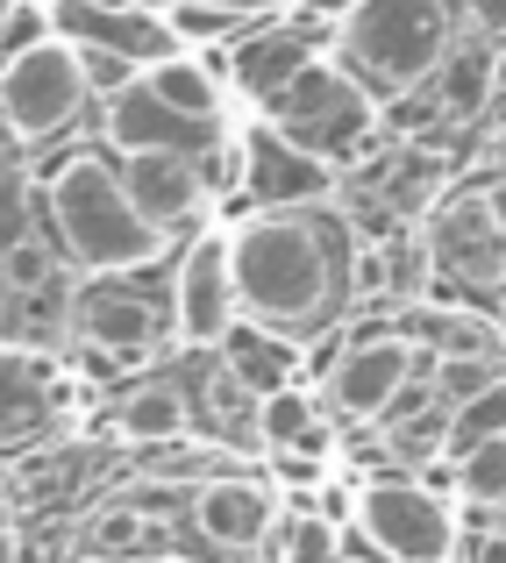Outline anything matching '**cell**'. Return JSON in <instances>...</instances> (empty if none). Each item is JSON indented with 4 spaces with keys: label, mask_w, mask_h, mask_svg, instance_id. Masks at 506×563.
I'll return each instance as SVG.
<instances>
[{
    "label": "cell",
    "mask_w": 506,
    "mask_h": 563,
    "mask_svg": "<svg viewBox=\"0 0 506 563\" xmlns=\"http://www.w3.org/2000/svg\"><path fill=\"white\" fill-rule=\"evenodd\" d=\"M229 272H235V307L257 329H300L336 300V257L329 229L300 214H257L229 229Z\"/></svg>",
    "instance_id": "cell-1"
},
{
    "label": "cell",
    "mask_w": 506,
    "mask_h": 563,
    "mask_svg": "<svg viewBox=\"0 0 506 563\" xmlns=\"http://www.w3.org/2000/svg\"><path fill=\"white\" fill-rule=\"evenodd\" d=\"M457 51V0H350L336 29V65L364 93H414Z\"/></svg>",
    "instance_id": "cell-2"
},
{
    "label": "cell",
    "mask_w": 506,
    "mask_h": 563,
    "mask_svg": "<svg viewBox=\"0 0 506 563\" xmlns=\"http://www.w3.org/2000/svg\"><path fill=\"white\" fill-rule=\"evenodd\" d=\"M51 229L86 272H136L165 250V235L129 207L122 192V165H108L100 151H79L51 172Z\"/></svg>",
    "instance_id": "cell-3"
},
{
    "label": "cell",
    "mask_w": 506,
    "mask_h": 563,
    "mask_svg": "<svg viewBox=\"0 0 506 563\" xmlns=\"http://www.w3.org/2000/svg\"><path fill=\"white\" fill-rule=\"evenodd\" d=\"M264 114H272V129H278L286 143H300V151H315V157L364 143L371 122H378L371 93L336 65V57H315V65H300V79H293Z\"/></svg>",
    "instance_id": "cell-4"
},
{
    "label": "cell",
    "mask_w": 506,
    "mask_h": 563,
    "mask_svg": "<svg viewBox=\"0 0 506 563\" xmlns=\"http://www.w3.org/2000/svg\"><path fill=\"white\" fill-rule=\"evenodd\" d=\"M356 528H364L371 550L393 556V563H457V542H464L457 507L428 499L414 478L364 485V493H356Z\"/></svg>",
    "instance_id": "cell-5"
},
{
    "label": "cell",
    "mask_w": 506,
    "mask_h": 563,
    "mask_svg": "<svg viewBox=\"0 0 506 563\" xmlns=\"http://www.w3.org/2000/svg\"><path fill=\"white\" fill-rule=\"evenodd\" d=\"M86 108V79H79V51L65 36H51L43 51L14 57L0 71V122L14 129L22 143H51L79 122Z\"/></svg>",
    "instance_id": "cell-6"
},
{
    "label": "cell",
    "mask_w": 506,
    "mask_h": 563,
    "mask_svg": "<svg viewBox=\"0 0 506 563\" xmlns=\"http://www.w3.org/2000/svg\"><path fill=\"white\" fill-rule=\"evenodd\" d=\"M235 321H243V307H235V272H229V229H207L193 235V250L178 257V278H172V343L207 350Z\"/></svg>",
    "instance_id": "cell-7"
},
{
    "label": "cell",
    "mask_w": 506,
    "mask_h": 563,
    "mask_svg": "<svg viewBox=\"0 0 506 563\" xmlns=\"http://www.w3.org/2000/svg\"><path fill=\"white\" fill-rule=\"evenodd\" d=\"M414 372H421V350H414L407 335H371V343L342 350V364H329L321 407H336L342 421H378L414 385Z\"/></svg>",
    "instance_id": "cell-8"
},
{
    "label": "cell",
    "mask_w": 506,
    "mask_h": 563,
    "mask_svg": "<svg viewBox=\"0 0 506 563\" xmlns=\"http://www.w3.org/2000/svg\"><path fill=\"white\" fill-rule=\"evenodd\" d=\"M243 151H250V179L243 186L264 200V214H293V207H315V200H329V192H336V165H329V157L286 143L272 122L250 129Z\"/></svg>",
    "instance_id": "cell-9"
},
{
    "label": "cell",
    "mask_w": 506,
    "mask_h": 563,
    "mask_svg": "<svg viewBox=\"0 0 506 563\" xmlns=\"http://www.w3.org/2000/svg\"><path fill=\"white\" fill-rule=\"evenodd\" d=\"M193 528H200L221 556H250V550L272 542L278 499H272V485H257V478H200L193 485Z\"/></svg>",
    "instance_id": "cell-10"
},
{
    "label": "cell",
    "mask_w": 506,
    "mask_h": 563,
    "mask_svg": "<svg viewBox=\"0 0 506 563\" xmlns=\"http://www.w3.org/2000/svg\"><path fill=\"white\" fill-rule=\"evenodd\" d=\"M436 257L471 286H499L506 278V221L493 207V192H464L436 214Z\"/></svg>",
    "instance_id": "cell-11"
},
{
    "label": "cell",
    "mask_w": 506,
    "mask_h": 563,
    "mask_svg": "<svg viewBox=\"0 0 506 563\" xmlns=\"http://www.w3.org/2000/svg\"><path fill=\"white\" fill-rule=\"evenodd\" d=\"M72 329L86 335L94 364H122V357H151V343L165 335V314L129 286H94L72 307Z\"/></svg>",
    "instance_id": "cell-12"
},
{
    "label": "cell",
    "mask_w": 506,
    "mask_h": 563,
    "mask_svg": "<svg viewBox=\"0 0 506 563\" xmlns=\"http://www.w3.org/2000/svg\"><path fill=\"white\" fill-rule=\"evenodd\" d=\"M122 192H129V207H136L157 235L200 207V186H193V157L186 151H136V157H122Z\"/></svg>",
    "instance_id": "cell-13"
},
{
    "label": "cell",
    "mask_w": 506,
    "mask_h": 563,
    "mask_svg": "<svg viewBox=\"0 0 506 563\" xmlns=\"http://www.w3.org/2000/svg\"><path fill=\"white\" fill-rule=\"evenodd\" d=\"M143 93H151L165 114H178V122H215L221 114V71L207 65V57H193V51H165L151 71H143Z\"/></svg>",
    "instance_id": "cell-14"
},
{
    "label": "cell",
    "mask_w": 506,
    "mask_h": 563,
    "mask_svg": "<svg viewBox=\"0 0 506 563\" xmlns=\"http://www.w3.org/2000/svg\"><path fill=\"white\" fill-rule=\"evenodd\" d=\"M221 364H229V372L243 378L257 399L293 393V372H300V357H293V350L278 343L272 329H257V321H235V329L221 335Z\"/></svg>",
    "instance_id": "cell-15"
},
{
    "label": "cell",
    "mask_w": 506,
    "mask_h": 563,
    "mask_svg": "<svg viewBox=\"0 0 506 563\" xmlns=\"http://www.w3.org/2000/svg\"><path fill=\"white\" fill-rule=\"evenodd\" d=\"M300 65H315V51H307L293 29H286V36H278V29H264V36H250L243 51H235V86H243L250 100H264V108H272V100L300 79Z\"/></svg>",
    "instance_id": "cell-16"
},
{
    "label": "cell",
    "mask_w": 506,
    "mask_h": 563,
    "mask_svg": "<svg viewBox=\"0 0 506 563\" xmlns=\"http://www.w3.org/2000/svg\"><path fill=\"white\" fill-rule=\"evenodd\" d=\"M51 364L36 350H0V442L29 435V428L51 413Z\"/></svg>",
    "instance_id": "cell-17"
},
{
    "label": "cell",
    "mask_w": 506,
    "mask_h": 563,
    "mask_svg": "<svg viewBox=\"0 0 506 563\" xmlns=\"http://www.w3.org/2000/svg\"><path fill=\"white\" fill-rule=\"evenodd\" d=\"M257 435H264V450L329 456V421H321V399H307V393H272V399H257Z\"/></svg>",
    "instance_id": "cell-18"
},
{
    "label": "cell",
    "mask_w": 506,
    "mask_h": 563,
    "mask_svg": "<svg viewBox=\"0 0 506 563\" xmlns=\"http://www.w3.org/2000/svg\"><path fill=\"white\" fill-rule=\"evenodd\" d=\"M151 542H157V521L143 507H129V499H114V507H100L86 521V556L94 563H143Z\"/></svg>",
    "instance_id": "cell-19"
},
{
    "label": "cell",
    "mask_w": 506,
    "mask_h": 563,
    "mask_svg": "<svg viewBox=\"0 0 506 563\" xmlns=\"http://www.w3.org/2000/svg\"><path fill=\"white\" fill-rule=\"evenodd\" d=\"M114 428H122L129 442H178L186 435V399H178L172 385H136V393L122 399V413H114Z\"/></svg>",
    "instance_id": "cell-20"
},
{
    "label": "cell",
    "mask_w": 506,
    "mask_h": 563,
    "mask_svg": "<svg viewBox=\"0 0 506 563\" xmlns=\"http://www.w3.org/2000/svg\"><path fill=\"white\" fill-rule=\"evenodd\" d=\"M0 286L14 292V300H36V292H51L57 286V243L51 235H8L0 243Z\"/></svg>",
    "instance_id": "cell-21"
},
{
    "label": "cell",
    "mask_w": 506,
    "mask_h": 563,
    "mask_svg": "<svg viewBox=\"0 0 506 563\" xmlns=\"http://www.w3.org/2000/svg\"><path fill=\"white\" fill-rule=\"evenodd\" d=\"M493 442H506V378L485 385L471 407L450 413V442H442V456H450V464H464L471 450H493Z\"/></svg>",
    "instance_id": "cell-22"
},
{
    "label": "cell",
    "mask_w": 506,
    "mask_h": 563,
    "mask_svg": "<svg viewBox=\"0 0 506 563\" xmlns=\"http://www.w3.org/2000/svg\"><path fill=\"white\" fill-rule=\"evenodd\" d=\"M172 122H178V114H165L151 93H143V86L108 108V136L122 143L129 157H136V151H172Z\"/></svg>",
    "instance_id": "cell-23"
},
{
    "label": "cell",
    "mask_w": 506,
    "mask_h": 563,
    "mask_svg": "<svg viewBox=\"0 0 506 563\" xmlns=\"http://www.w3.org/2000/svg\"><path fill=\"white\" fill-rule=\"evenodd\" d=\"M499 357H464V350H442V364L428 372V393H436V407L442 413H457V407H471V399L485 393V385H499Z\"/></svg>",
    "instance_id": "cell-24"
},
{
    "label": "cell",
    "mask_w": 506,
    "mask_h": 563,
    "mask_svg": "<svg viewBox=\"0 0 506 563\" xmlns=\"http://www.w3.org/2000/svg\"><path fill=\"white\" fill-rule=\"evenodd\" d=\"M485 100H493V51H450V65H442V108L479 114Z\"/></svg>",
    "instance_id": "cell-25"
},
{
    "label": "cell",
    "mask_w": 506,
    "mask_h": 563,
    "mask_svg": "<svg viewBox=\"0 0 506 563\" xmlns=\"http://www.w3.org/2000/svg\"><path fill=\"white\" fill-rule=\"evenodd\" d=\"M342 536L329 514H278V563H336Z\"/></svg>",
    "instance_id": "cell-26"
},
{
    "label": "cell",
    "mask_w": 506,
    "mask_h": 563,
    "mask_svg": "<svg viewBox=\"0 0 506 563\" xmlns=\"http://www.w3.org/2000/svg\"><path fill=\"white\" fill-rule=\"evenodd\" d=\"M250 179V151L243 136H215L200 157H193V186H200V200H229L235 186Z\"/></svg>",
    "instance_id": "cell-27"
},
{
    "label": "cell",
    "mask_w": 506,
    "mask_h": 563,
    "mask_svg": "<svg viewBox=\"0 0 506 563\" xmlns=\"http://www.w3.org/2000/svg\"><path fill=\"white\" fill-rule=\"evenodd\" d=\"M72 51H79V43H72ZM143 71H151V65H136V57H122V51H79V79H86V93L108 100V108L136 93Z\"/></svg>",
    "instance_id": "cell-28"
},
{
    "label": "cell",
    "mask_w": 506,
    "mask_h": 563,
    "mask_svg": "<svg viewBox=\"0 0 506 563\" xmlns=\"http://www.w3.org/2000/svg\"><path fill=\"white\" fill-rule=\"evenodd\" d=\"M193 399H200V413H207L215 428H235V421L257 428V393H250V385L235 378L229 364H215V372L200 378V393H193Z\"/></svg>",
    "instance_id": "cell-29"
},
{
    "label": "cell",
    "mask_w": 506,
    "mask_h": 563,
    "mask_svg": "<svg viewBox=\"0 0 506 563\" xmlns=\"http://www.w3.org/2000/svg\"><path fill=\"white\" fill-rule=\"evenodd\" d=\"M51 43V8H36V0H8L0 8V71L14 65V57L43 51Z\"/></svg>",
    "instance_id": "cell-30"
},
{
    "label": "cell",
    "mask_w": 506,
    "mask_h": 563,
    "mask_svg": "<svg viewBox=\"0 0 506 563\" xmlns=\"http://www.w3.org/2000/svg\"><path fill=\"white\" fill-rule=\"evenodd\" d=\"M457 499H471V507H506V442L471 450L464 464H457Z\"/></svg>",
    "instance_id": "cell-31"
},
{
    "label": "cell",
    "mask_w": 506,
    "mask_h": 563,
    "mask_svg": "<svg viewBox=\"0 0 506 563\" xmlns=\"http://www.w3.org/2000/svg\"><path fill=\"white\" fill-rule=\"evenodd\" d=\"M172 29L178 36H229V8H215V0H172Z\"/></svg>",
    "instance_id": "cell-32"
},
{
    "label": "cell",
    "mask_w": 506,
    "mask_h": 563,
    "mask_svg": "<svg viewBox=\"0 0 506 563\" xmlns=\"http://www.w3.org/2000/svg\"><path fill=\"white\" fill-rule=\"evenodd\" d=\"M272 471H278L286 485H300V493L329 478V471H321V456H307V450H272Z\"/></svg>",
    "instance_id": "cell-33"
},
{
    "label": "cell",
    "mask_w": 506,
    "mask_h": 563,
    "mask_svg": "<svg viewBox=\"0 0 506 563\" xmlns=\"http://www.w3.org/2000/svg\"><path fill=\"white\" fill-rule=\"evenodd\" d=\"M457 14H464L479 36H493V43H506V0H457Z\"/></svg>",
    "instance_id": "cell-34"
},
{
    "label": "cell",
    "mask_w": 506,
    "mask_h": 563,
    "mask_svg": "<svg viewBox=\"0 0 506 563\" xmlns=\"http://www.w3.org/2000/svg\"><path fill=\"white\" fill-rule=\"evenodd\" d=\"M485 172H499V179H506V122L493 129V143H485Z\"/></svg>",
    "instance_id": "cell-35"
},
{
    "label": "cell",
    "mask_w": 506,
    "mask_h": 563,
    "mask_svg": "<svg viewBox=\"0 0 506 563\" xmlns=\"http://www.w3.org/2000/svg\"><path fill=\"white\" fill-rule=\"evenodd\" d=\"M471 563H506V536H485L479 550H471Z\"/></svg>",
    "instance_id": "cell-36"
},
{
    "label": "cell",
    "mask_w": 506,
    "mask_h": 563,
    "mask_svg": "<svg viewBox=\"0 0 506 563\" xmlns=\"http://www.w3.org/2000/svg\"><path fill=\"white\" fill-rule=\"evenodd\" d=\"M493 100H499V108H506V43H499V51H493Z\"/></svg>",
    "instance_id": "cell-37"
},
{
    "label": "cell",
    "mask_w": 506,
    "mask_h": 563,
    "mask_svg": "<svg viewBox=\"0 0 506 563\" xmlns=\"http://www.w3.org/2000/svg\"><path fill=\"white\" fill-rule=\"evenodd\" d=\"M86 8H108V14H136V0H86Z\"/></svg>",
    "instance_id": "cell-38"
},
{
    "label": "cell",
    "mask_w": 506,
    "mask_h": 563,
    "mask_svg": "<svg viewBox=\"0 0 506 563\" xmlns=\"http://www.w3.org/2000/svg\"><path fill=\"white\" fill-rule=\"evenodd\" d=\"M0 563H14V542H0Z\"/></svg>",
    "instance_id": "cell-39"
},
{
    "label": "cell",
    "mask_w": 506,
    "mask_h": 563,
    "mask_svg": "<svg viewBox=\"0 0 506 563\" xmlns=\"http://www.w3.org/2000/svg\"><path fill=\"white\" fill-rule=\"evenodd\" d=\"M79 563H94V556H79ZM151 563H178V556H151Z\"/></svg>",
    "instance_id": "cell-40"
},
{
    "label": "cell",
    "mask_w": 506,
    "mask_h": 563,
    "mask_svg": "<svg viewBox=\"0 0 506 563\" xmlns=\"http://www.w3.org/2000/svg\"><path fill=\"white\" fill-rule=\"evenodd\" d=\"M0 8H8V0H0Z\"/></svg>",
    "instance_id": "cell-41"
}]
</instances>
